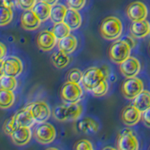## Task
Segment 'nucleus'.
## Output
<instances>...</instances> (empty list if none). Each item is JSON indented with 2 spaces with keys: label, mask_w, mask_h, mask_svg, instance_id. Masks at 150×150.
<instances>
[{
  "label": "nucleus",
  "mask_w": 150,
  "mask_h": 150,
  "mask_svg": "<svg viewBox=\"0 0 150 150\" xmlns=\"http://www.w3.org/2000/svg\"><path fill=\"white\" fill-rule=\"evenodd\" d=\"M93 149L92 144L88 140H80L76 143L74 146V150H91Z\"/></svg>",
  "instance_id": "obj_35"
},
{
  "label": "nucleus",
  "mask_w": 150,
  "mask_h": 150,
  "mask_svg": "<svg viewBox=\"0 0 150 150\" xmlns=\"http://www.w3.org/2000/svg\"><path fill=\"white\" fill-rule=\"evenodd\" d=\"M57 47L58 50L69 54L73 53L77 48V39L73 35H69L63 39L58 40Z\"/></svg>",
  "instance_id": "obj_20"
},
{
  "label": "nucleus",
  "mask_w": 150,
  "mask_h": 150,
  "mask_svg": "<svg viewBox=\"0 0 150 150\" xmlns=\"http://www.w3.org/2000/svg\"><path fill=\"white\" fill-rule=\"evenodd\" d=\"M86 0H67L69 8L75 9V11L82 9L84 7V5H86Z\"/></svg>",
  "instance_id": "obj_34"
},
{
  "label": "nucleus",
  "mask_w": 150,
  "mask_h": 150,
  "mask_svg": "<svg viewBox=\"0 0 150 150\" xmlns=\"http://www.w3.org/2000/svg\"><path fill=\"white\" fill-rule=\"evenodd\" d=\"M46 150H58L57 148H54V147H50V148H47Z\"/></svg>",
  "instance_id": "obj_41"
},
{
  "label": "nucleus",
  "mask_w": 150,
  "mask_h": 150,
  "mask_svg": "<svg viewBox=\"0 0 150 150\" xmlns=\"http://www.w3.org/2000/svg\"><path fill=\"white\" fill-rule=\"evenodd\" d=\"M70 30L71 29H70V28L68 26V25H66L64 22L54 23V25L53 27V33L55 35L57 40L63 39V38L70 35L69 34Z\"/></svg>",
  "instance_id": "obj_28"
},
{
  "label": "nucleus",
  "mask_w": 150,
  "mask_h": 150,
  "mask_svg": "<svg viewBox=\"0 0 150 150\" xmlns=\"http://www.w3.org/2000/svg\"><path fill=\"white\" fill-rule=\"evenodd\" d=\"M57 43V39L53 31L44 30L41 31L37 38V44L39 48L44 52H48L54 49Z\"/></svg>",
  "instance_id": "obj_13"
},
{
  "label": "nucleus",
  "mask_w": 150,
  "mask_h": 150,
  "mask_svg": "<svg viewBox=\"0 0 150 150\" xmlns=\"http://www.w3.org/2000/svg\"><path fill=\"white\" fill-rule=\"evenodd\" d=\"M16 87H17L16 77L1 74V77H0V88L3 89V90L13 91L15 90Z\"/></svg>",
  "instance_id": "obj_27"
},
{
  "label": "nucleus",
  "mask_w": 150,
  "mask_h": 150,
  "mask_svg": "<svg viewBox=\"0 0 150 150\" xmlns=\"http://www.w3.org/2000/svg\"><path fill=\"white\" fill-rule=\"evenodd\" d=\"M130 50L131 47L127 42L122 40H115L111 44L109 51H108V54H109L110 59L114 63L121 64L126 59L129 57Z\"/></svg>",
  "instance_id": "obj_3"
},
{
  "label": "nucleus",
  "mask_w": 150,
  "mask_h": 150,
  "mask_svg": "<svg viewBox=\"0 0 150 150\" xmlns=\"http://www.w3.org/2000/svg\"><path fill=\"white\" fill-rule=\"evenodd\" d=\"M132 105L142 112L147 110L148 108H150V92L147 90H143L133 100Z\"/></svg>",
  "instance_id": "obj_22"
},
{
  "label": "nucleus",
  "mask_w": 150,
  "mask_h": 150,
  "mask_svg": "<svg viewBox=\"0 0 150 150\" xmlns=\"http://www.w3.org/2000/svg\"><path fill=\"white\" fill-rule=\"evenodd\" d=\"M124 40L125 42H127L131 48H133V47H135V45H136V40H135V38L134 37H132V36H126V37H124L123 38V40Z\"/></svg>",
  "instance_id": "obj_37"
},
{
  "label": "nucleus",
  "mask_w": 150,
  "mask_h": 150,
  "mask_svg": "<svg viewBox=\"0 0 150 150\" xmlns=\"http://www.w3.org/2000/svg\"><path fill=\"white\" fill-rule=\"evenodd\" d=\"M143 90L144 83L137 77L127 78L121 86V92L128 100H134Z\"/></svg>",
  "instance_id": "obj_6"
},
{
  "label": "nucleus",
  "mask_w": 150,
  "mask_h": 150,
  "mask_svg": "<svg viewBox=\"0 0 150 150\" xmlns=\"http://www.w3.org/2000/svg\"><path fill=\"white\" fill-rule=\"evenodd\" d=\"M36 140L41 144H48L55 139L56 131L54 127L49 123H41L36 129Z\"/></svg>",
  "instance_id": "obj_10"
},
{
  "label": "nucleus",
  "mask_w": 150,
  "mask_h": 150,
  "mask_svg": "<svg viewBox=\"0 0 150 150\" xmlns=\"http://www.w3.org/2000/svg\"><path fill=\"white\" fill-rule=\"evenodd\" d=\"M32 132L30 128H26V127H19L16 129V130L11 135L12 142L16 145H25L29 143L31 139Z\"/></svg>",
  "instance_id": "obj_17"
},
{
  "label": "nucleus",
  "mask_w": 150,
  "mask_h": 150,
  "mask_svg": "<svg viewBox=\"0 0 150 150\" xmlns=\"http://www.w3.org/2000/svg\"><path fill=\"white\" fill-rule=\"evenodd\" d=\"M117 150H138L139 143L130 129H125L121 131L117 138Z\"/></svg>",
  "instance_id": "obj_7"
},
{
  "label": "nucleus",
  "mask_w": 150,
  "mask_h": 150,
  "mask_svg": "<svg viewBox=\"0 0 150 150\" xmlns=\"http://www.w3.org/2000/svg\"><path fill=\"white\" fill-rule=\"evenodd\" d=\"M0 51H1V54H0V60H3L5 55H6V53H7V48L2 42L0 43Z\"/></svg>",
  "instance_id": "obj_38"
},
{
  "label": "nucleus",
  "mask_w": 150,
  "mask_h": 150,
  "mask_svg": "<svg viewBox=\"0 0 150 150\" xmlns=\"http://www.w3.org/2000/svg\"><path fill=\"white\" fill-rule=\"evenodd\" d=\"M37 4V0H17V5L23 11H31Z\"/></svg>",
  "instance_id": "obj_33"
},
{
  "label": "nucleus",
  "mask_w": 150,
  "mask_h": 150,
  "mask_svg": "<svg viewBox=\"0 0 150 150\" xmlns=\"http://www.w3.org/2000/svg\"><path fill=\"white\" fill-rule=\"evenodd\" d=\"M91 150H93V149H91Z\"/></svg>",
  "instance_id": "obj_42"
},
{
  "label": "nucleus",
  "mask_w": 150,
  "mask_h": 150,
  "mask_svg": "<svg viewBox=\"0 0 150 150\" xmlns=\"http://www.w3.org/2000/svg\"><path fill=\"white\" fill-rule=\"evenodd\" d=\"M127 16L132 22H139L145 20L147 17L148 11L146 6L141 1L131 2L127 8Z\"/></svg>",
  "instance_id": "obj_11"
},
{
  "label": "nucleus",
  "mask_w": 150,
  "mask_h": 150,
  "mask_svg": "<svg viewBox=\"0 0 150 150\" xmlns=\"http://www.w3.org/2000/svg\"><path fill=\"white\" fill-rule=\"evenodd\" d=\"M41 21L40 20L33 11H25L22 14L21 25L25 30H36L40 25Z\"/></svg>",
  "instance_id": "obj_16"
},
{
  "label": "nucleus",
  "mask_w": 150,
  "mask_h": 150,
  "mask_svg": "<svg viewBox=\"0 0 150 150\" xmlns=\"http://www.w3.org/2000/svg\"><path fill=\"white\" fill-rule=\"evenodd\" d=\"M15 100V96L12 91L9 90H0V107L2 109H8L11 108Z\"/></svg>",
  "instance_id": "obj_26"
},
{
  "label": "nucleus",
  "mask_w": 150,
  "mask_h": 150,
  "mask_svg": "<svg viewBox=\"0 0 150 150\" xmlns=\"http://www.w3.org/2000/svg\"><path fill=\"white\" fill-rule=\"evenodd\" d=\"M108 88H109V86H108L107 81L106 80H103L101 83H100L97 86H95L92 89L91 92L95 97H102L107 94Z\"/></svg>",
  "instance_id": "obj_31"
},
{
  "label": "nucleus",
  "mask_w": 150,
  "mask_h": 150,
  "mask_svg": "<svg viewBox=\"0 0 150 150\" xmlns=\"http://www.w3.org/2000/svg\"><path fill=\"white\" fill-rule=\"evenodd\" d=\"M142 118V112H140L133 105L125 107L121 112V119L127 126H134Z\"/></svg>",
  "instance_id": "obj_14"
},
{
  "label": "nucleus",
  "mask_w": 150,
  "mask_h": 150,
  "mask_svg": "<svg viewBox=\"0 0 150 150\" xmlns=\"http://www.w3.org/2000/svg\"><path fill=\"white\" fill-rule=\"evenodd\" d=\"M40 1L45 2V3H47V4L51 5V6H54V5L56 4V2H57V0H40Z\"/></svg>",
  "instance_id": "obj_39"
},
{
  "label": "nucleus",
  "mask_w": 150,
  "mask_h": 150,
  "mask_svg": "<svg viewBox=\"0 0 150 150\" xmlns=\"http://www.w3.org/2000/svg\"><path fill=\"white\" fill-rule=\"evenodd\" d=\"M15 117L16 124L19 127H26V128H31V127L35 124V118L33 116L32 112L28 109V107L23 108L16 112V115H14Z\"/></svg>",
  "instance_id": "obj_18"
},
{
  "label": "nucleus",
  "mask_w": 150,
  "mask_h": 150,
  "mask_svg": "<svg viewBox=\"0 0 150 150\" xmlns=\"http://www.w3.org/2000/svg\"><path fill=\"white\" fill-rule=\"evenodd\" d=\"M100 35L108 40H115L121 36L123 31L122 22L117 17L109 16L103 19L100 26Z\"/></svg>",
  "instance_id": "obj_2"
},
{
  "label": "nucleus",
  "mask_w": 150,
  "mask_h": 150,
  "mask_svg": "<svg viewBox=\"0 0 150 150\" xmlns=\"http://www.w3.org/2000/svg\"><path fill=\"white\" fill-rule=\"evenodd\" d=\"M13 18V12L11 7L1 5V17H0V25L5 26L11 22Z\"/></svg>",
  "instance_id": "obj_29"
},
{
  "label": "nucleus",
  "mask_w": 150,
  "mask_h": 150,
  "mask_svg": "<svg viewBox=\"0 0 150 150\" xmlns=\"http://www.w3.org/2000/svg\"><path fill=\"white\" fill-rule=\"evenodd\" d=\"M68 8H66L64 5L61 4H54V6H52V11H51V16L50 19L52 22L54 23L64 22V19L67 13Z\"/></svg>",
  "instance_id": "obj_25"
},
{
  "label": "nucleus",
  "mask_w": 150,
  "mask_h": 150,
  "mask_svg": "<svg viewBox=\"0 0 150 150\" xmlns=\"http://www.w3.org/2000/svg\"><path fill=\"white\" fill-rule=\"evenodd\" d=\"M83 112V106L79 102L66 103L56 106L53 111V115L57 121H74L77 120Z\"/></svg>",
  "instance_id": "obj_1"
},
{
  "label": "nucleus",
  "mask_w": 150,
  "mask_h": 150,
  "mask_svg": "<svg viewBox=\"0 0 150 150\" xmlns=\"http://www.w3.org/2000/svg\"><path fill=\"white\" fill-rule=\"evenodd\" d=\"M37 123H44L49 119L51 110L45 101H35L27 105Z\"/></svg>",
  "instance_id": "obj_9"
},
{
  "label": "nucleus",
  "mask_w": 150,
  "mask_h": 150,
  "mask_svg": "<svg viewBox=\"0 0 150 150\" xmlns=\"http://www.w3.org/2000/svg\"><path fill=\"white\" fill-rule=\"evenodd\" d=\"M18 128V126L16 124V121H15V117L11 116V118L7 119L5 121V123L3 125V130L4 132L6 133L7 135H9L11 136L14 131L16 130V129Z\"/></svg>",
  "instance_id": "obj_30"
},
{
  "label": "nucleus",
  "mask_w": 150,
  "mask_h": 150,
  "mask_svg": "<svg viewBox=\"0 0 150 150\" xmlns=\"http://www.w3.org/2000/svg\"><path fill=\"white\" fill-rule=\"evenodd\" d=\"M120 72L124 75L126 78L136 77L141 70V63L136 57H129L126 59L124 62L119 64Z\"/></svg>",
  "instance_id": "obj_12"
},
{
  "label": "nucleus",
  "mask_w": 150,
  "mask_h": 150,
  "mask_svg": "<svg viewBox=\"0 0 150 150\" xmlns=\"http://www.w3.org/2000/svg\"><path fill=\"white\" fill-rule=\"evenodd\" d=\"M64 23L71 30H75L79 28L82 25V17L81 14L78 12V11H75L72 8H68L67 13L64 19Z\"/></svg>",
  "instance_id": "obj_21"
},
{
  "label": "nucleus",
  "mask_w": 150,
  "mask_h": 150,
  "mask_svg": "<svg viewBox=\"0 0 150 150\" xmlns=\"http://www.w3.org/2000/svg\"><path fill=\"white\" fill-rule=\"evenodd\" d=\"M142 119L144 124L148 127V128H150V108L142 112Z\"/></svg>",
  "instance_id": "obj_36"
},
{
  "label": "nucleus",
  "mask_w": 150,
  "mask_h": 150,
  "mask_svg": "<svg viewBox=\"0 0 150 150\" xmlns=\"http://www.w3.org/2000/svg\"><path fill=\"white\" fill-rule=\"evenodd\" d=\"M77 129L83 133H96L98 130V123L90 117H86L77 122Z\"/></svg>",
  "instance_id": "obj_19"
},
{
  "label": "nucleus",
  "mask_w": 150,
  "mask_h": 150,
  "mask_svg": "<svg viewBox=\"0 0 150 150\" xmlns=\"http://www.w3.org/2000/svg\"><path fill=\"white\" fill-rule=\"evenodd\" d=\"M83 72H82V70H80L79 69H70L68 73V81L80 83H82Z\"/></svg>",
  "instance_id": "obj_32"
},
{
  "label": "nucleus",
  "mask_w": 150,
  "mask_h": 150,
  "mask_svg": "<svg viewBox=\"0 0 150 150\" xmlns=\"http://www.w3.org/2000/svg\"><path fill=\"white\" fill-rule=\"evenodd\" d=\"M129 32L135 39H143L150 34V23L146 20L132 22L129 27Z\"/></svg>",
  "instance_id": "obj_15"
},
{
  "label": "nucleus",
  "mask_w": 150,
  "mask_h": 150,
  "mask_svg": "<svg viewBox=\"0 0 150 150\" xmlns=\"http://www.w3.org/2000/svg\"><path fill=\"white\" fill-rule=\"evenodd\" d=\"M103 80H106V76L104 72H103V70L97 67H92L87 69L83 72L82 84L86 90L91 91L94 87L97 86Z\"/></svg>",
  "instance_id": "obj_5"
},
{
  "label": "nucleus",
  "mask_w": 150,
  "mask_h": 150,
  "mask_svg": "<svg viewBox=\"0 0 150 150\" xmlns=\"http://www.w3.org/2000/svg\"><path fill=\"white\" fill-rule=\"evenodd\" d=\"M51 60L53 65L57 69H64L67 67L68 64L69 63V54L60 50L54 52V53L52 54Z\"/></svg>",
  "instance_id": "obj_24"
},
{
  "label": "nucleus",
  "mask_w": 150,
  "mask_h": 150,
  "mask_svg": "<svg viewBox=\"0 0 150 150\" xmlns=\"http://www.w3.org/2000/svg\"><path fill=\"white\" fill-rule=\"evenodd\" d=\"M32 11L41 22H45L51 16L52 6L45 2L40 1L35 5V7L32 8Z\"/></svg>",
  "instance_id": "obj_23"
},
{
  "label": "nucleus",
  "mask_w": 150,
  "mask_h": 150,
  "mask_svg": "<svg viewBox=\"0 0 150 150\" xmlns=\"http://www.w3.org/2000/svg\"><path fill=\"white\" fill-rule=\"evenodd\" d=\"M60 97L66 103L79 102L83 97V89L80 83L67 82L63 84L60 90Z\"/></svg>",
  "instance_id": "obj_4"
},
{
  "label": "nucleus",
  "mask_w": 150,
  "mask_h": 150,
  "mask_svg": "<svg viewBox=\"0 0 150 150\" xmlns=\"http://www.w3.org/2000/svg\"><path fill=\"white\" fill-rule=\"evenodd\" d=\"M102 150H117V149H115V148H114V147H112V146H106V147H104Z\"/></svg>",
  "instance_id": "obj_40"
},
{
  "label": "nucleus",
  "mask_w": 150,
  "mask_h": 150,
  "mask_svg": "<svg viewBox=\"0 0 150 150\" xmlns=\"http://www.w3.org/2000/svg\"><path fill=\"white\" fill-rule=\"evenodd\" d=\"M23 66L22 61L16 56H8L6 59L1 60V66H0L1 74L17 77L23 72Z\"/></svg>",
  "instance_id": "obj_8"
}]
</instances>
